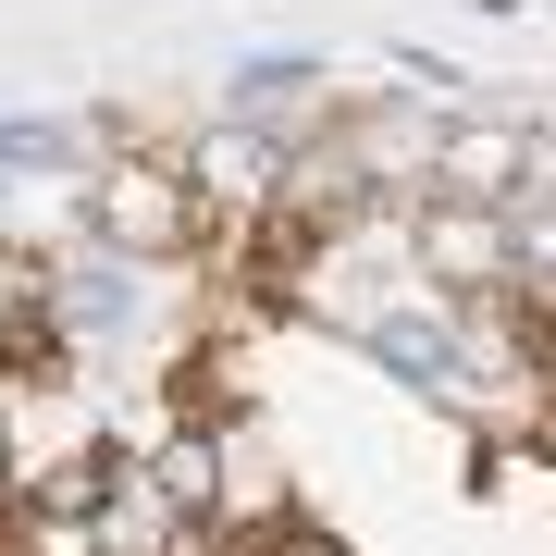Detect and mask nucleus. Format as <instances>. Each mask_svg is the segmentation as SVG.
<instances>
[{"instance_id":"nucleus-1","label":"nucleus","mask_w":556,"mask_h":556,"mask_svg":"<svg viewBox=\"0 0 556 556\" xmlns=\"http://www.w3.org/2000/svg\"><path fill=\"white\" fill-rule=\"evenodd\" d=\"M334 334L371 358L383 383H408L420 408H457L470 420L482 396H495V358H482V321L470 309H445V298H371V309H346Z\"/></svg>"},{"instance_id":"nucleus-2","label":"nucleus","mask_w":556,"mask_h":556,"mask_svg":"<svg viewBox=\"0 0 556 556\" xmlns=\"http://www.w3.org/2000/svg\"><path fill=\"white\" fill-rule=\"evenodd\" d=\"M309 87H321V62H309V50H248V62H236V87H223V100H236V124H273L285 100L309 112Z\"/></svg>"}]
</instances>
